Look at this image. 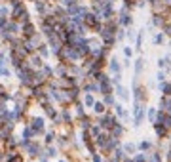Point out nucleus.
I'll list each match as a JSON object with an SVG mask.
<instances>
[{
  "label": "nucleus",
  "mask_w": 171,
  "mask_h": 162,
  "mask_svg": "<svg viewBox=\"0 0 171 162\" xmlns=\"http://www.w3.org/2000/svg\"><path fill=\"white\" fill-rule=\"evenodd\" d=\"M10 162H23V158H21V156H14V158L10 160Z\"/></svg>",
  "instance_id": "nucleus-4"
},
{
  "label": "nucleus",
  "mask_w": 171,
  "mask_h": 162,
  "mask_svg": "<svg viewBox=\"0 0 171 162\" xmlns=\"http://www.w3.org/2000/svg\"><path fill=\"white\" fill-rule=\"evenodd\" d=\"M32 31H34V29H32V25H29V23H27V25H25V35H27V36H31V35H32Z\"/></svg>",
  "instance_id": "nucleus-2"
},
{
  "label": "nucleus",
  "mask_w": 171,
  "mask_h": 162,
  "mask_svg": "<svg viewBox=\"0 0 171 162\" xmlns=\"http://www.w3.org/2000/svg\"><path fill=\"white\" fill-rule=\"evenodd\" d=\"M34 128L40 130V128H42V120H38V118H36V120H34Z\"/></svg>",
  "instance_id": "nucleus-3"
},
{
  "label": "nucleus",
  "mask_w": 171,
  "mask_h": 162,
  "mask_svg": "<svg viewBox=\"0 0 171 162\" xmlns=\"http://www.w3.org/2000/svg\"><path fill=\"white\" fill-rule=\"evenodd\" d=\"M84 21H86V25H89V27H97V19H95V15H86Z\"/></svg>",
  "instance_id": "nucleus-1"
},
{
  "label": "nucleus",
  "mask_w": 171,
  "mask_h": 162,
  "mask_svg": "<svg viewBox=\"0 0 171 162\" xmlns=\"http://www.w3.org/2000/svg\"><path fill=\"white\" fill-rule=\"evenodd\" d=\"M95 111H97V113H101V111H103V105H101V103H97V105H95Z\"/></svg>",
  "instance_id": "nucleus-5"
}]
</instances>
